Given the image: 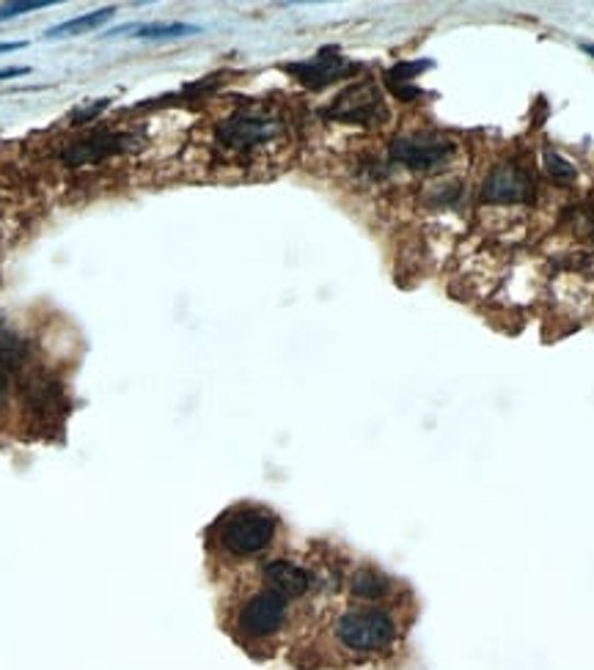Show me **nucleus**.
I'll return each mask as SVG.
<instances>
[{"mask_svg":"<svg viewBox=\"0 0 594 670\" xmlns=\"http://www.w3.org/2000/svg\"><path fill=\"white\" fill-rule=\"evenodd\" d=\"M336 640L350 654H380L394 646L399 626L394 615L383 608H352L341 613L334 624Z\"/></svg>","mask_w":594,"mask_h":670,"instance_id":"f257e3e1","label":"nucleus"},{"mask_svg":"<svg viewBox=\"0 0 594 670\" xmlns=\"http://www.w3.org/2000/svg\"><path fill=\"white\" fill-rule=\"evenodd\" d=\"M276 530L278 522L270 512L256 506H240L218 522V544L234 557H251L272 544Z\"/></svg>","mask_w":594,"mask_h":670,"instance_id":"f03ea898","label":"nucleus"},{"mask_svg":"<svg viewBox=\"0 0 594 670\" xmlns=\"http://www.w3.org/2000/svg\"><path fill=\"white\" fill-rule=\"evenodd\" d=\"M287 615L289 599L272 591V588H261L254 597L245 599V604L240 608L237 630L248 640H267V637H276L283 630Z\"/></svg>","mask_w":594,"mask_h":670,"instance_id":"7ed1b4c3","label":"nucleus"},{"mask_svg":"<svg viewBox=\"0 0 594 670\" xmlns=\"http://www.w3.org/2000/svg\"><path fill=\"white\" fill-rule=\"evenodd\" d=\"M328 116L341 121H352V125H380L388 119V107H385L383 96L374 89V83L363 80V83L347 89L339 99L330 105Z\"/></svg>","mask_w":594,"mask_h":670,"instance_id":"20e7f679","label":"nucleus"},{"mask_svg":"<svg viewBox=\"0 0 594 670\" xmlns=\"http://www.w3.org/2000/svg\"><path fill=\"white\" fill-rule=\"evenodd\" d=\"M281 132V125L265 114H237L232 119L221 121L218 127V141L232 152H248L272 141Z\"/></svg>","mask_w":594,"mask_h":670,"instance_id":"39448f33","label":"nucleus"},{"mask_svg":"<svg viewBox=\"0 0 594 670\" xmlns=\"http://www.w3.org/2000/svg\"><path fill=\"white\" fill-rule=\"evenodd\" d=\"M452 152V141H446V138L441 136H430V132H424V136L396 138V141L391 143V157H394L396 163H403L416 171H427L432 168V165L443 163Z\"/></svg>","mask_w":594,"mask_h":670,"instance_id":"423d86ee","label":"nucleus"},{"mask_svg":"<svg viewBox=\"0 0 594 670\" xmlns=\"http://www.w3.org/2000/svg\"><path fill=\"white\" fill-rule=\"evenodd\" d=\"M481 196L490 203H526L534 198V179L517 165H499L487 176Z\"/></svg>","mask_w":594,"mask_h":670,"instance_id":"0eeeda50","label":"nucleus"},{"mask_svg":"<svg viewBox=\"0 0 594 670\" xmlns=\"http://www.w3.org/2000/svg\"><path fill=\"white\" fill-rule=\"evenodd\" d=\"M261 577H265L267 588H272V591H278L287 599L306 597V593L312 591V583H314L312 572H308L306 566L289 561V557H276V561H270V564H265Z\"/></svg>","mask_w":594,"mask_h":670,"instance_id":"6e6552de","label":"nucleus"},{"mask_svg":"<svg viewBox=\"0 0 594 670\" xmlns=\"http://www.w3.org/2000/svg\"><path fill=\"white\" fill-rule=\"evenodd\" d=\"M289 72L298 74V80H303V83L312 85V89H323V85H328V83H334V80L350 74L352 67L345 61V58L336 56V52L323 50L317 58H314V61L289 67Z\"/></svg>","mask_w":594,"mask_h":670,"instance_id":"1a4fd4ad","label":"nucleus"},{"mask_svg":"<svg viewBox=\"0 0 594 670\" xmlns=\"http://www.w3.org/2000/svg\"><path fill=\"white\" fill-rule=\"evenodd\" d=\"M114 14H116L114 7L96 9V12L83 14V17H74V20H67V23L56 25V28L47 31L45 39H61V36L85 34V31H94V28H100V25H103V23H108V20L114 17Z\"/></svg>","mask_w":594,"mask_h":670,"instance_id":"9d476101","label":"nucleus"},{"mask_svg":"<svg viewBox=\"0 0 594 670\" xmlns=\"http://www.w3.org/2000/svg\"><path fill=\"white\" fill-rule=\"evenodd\" d=\"M388 588H391V583L374 569H358L356 575L350 577V591L356 593L358 599H369V602L385 597V593H388Z\"/></svg>","mask_w":594,"mask_h":670,"instance_id":"9b49d317","label":"nucleus"},{"mask_svg":"<svg viewBox=\"0 0 594 670\" xmlns=\"http://www.w3.org/2000/svg\"><path fill=\"white\" fill-rule=\"evenodd\" d=\"M196 25L185 23H171V25H141L136 28V39H179V36L196 34Z\"/></svg>","mask_w":594,"mask_h":670,"instance_id":"f8f14e48","label":"nucleus"},{"mask_svg":"<svg viewBox=\"0 0 594 670\" xmlns=\"http://www.w3.org/2000/svg\"><path fill=\"white\" fill-rule=\"evenodd\" d=\"M53 7V0H20V3H7V7H0V23H7V20L14 17H23V14L36 12V9H47Z\"/></svg>","mask_w":594,"mask_h":670,"instance_id":"ddd939ff","label":"nucleus"},{"mask_svg":"<svg viewBox=\"0 0 594 670\" xmlns=\"http://www.w3.org/2000/svg\"><path fill=\"white\" fill-rule=\"evenodd\" d=\"M545 163H548V174L554 176L556 181H572V179H575V168H572L567 160H561L559 154L548 152V154H545Z\"/></svg>","mask_w":594,"mask_h":670,"instance_id":"4468645a","label":"nucleus"},{"mask_svg":"<svg viewBox=\"0 0 594 670\" xmlns=\"http://www.w3.org/2000/svg\"><path fill=\"white\" fill-rule=\"evenodd\" d=\"M9 379H12V372L0 363V410H3L9 401Z\"/></svg>","mask_w":594,"mask_h":670,"instance_id":"2eb2a0df","label":"nucleus"},{"mask_svg":"<svg viewBox=\"0 0 594 670\" xmlns=\"http://www.w3.org/2000/svg\"><path fill=\"white\" fill-rule=\"evenodd\" d=\"M103 107H108V99H100V102H96L94 107H89V110H80V114L74 116V121H78V125H80V121H85V119H91V116H96V114H100V110H103Z\"/></svg>","mask_w":594,"mask_h":670,"instance_id":"dca6fc26","label":"nucleus"},{"mask_svg":"<svg viewBox=\"0 0 594 670\" xmlns=\"http://www.w3.org/2000/svg\"><path fill=\"white\" fill-rule=\"evenodd\" d=\"M31 69L28 67H12V69H0V80H7V78H20V74H28Z\"/></svg>","mask_w":594,"mask_h":670,"instance_id":"f3484780","label":"nucleus"},{"mask_svg":"<svg viewBox=\"0 0 594 670\" xmlns=\"http://www.w3.org/2000/svg\"><path fill=\"white\" fill-rule=\"evenodd\" d=\"M28 47V42H0V52H12Z\"/></svg>","mask_w":594,"mask_h":670,"instance_id":"a211bd4d","label":"nucleus"},{"mask_svg":"<svg viewBox=\"0 0 594 670\" xmlns=\"http://www.w3.org/2000/svg\"><path fill=\"white\" fill-rule=\"evenodd\" d=\"M583 50H586V52H592V56H594V47H592V45H586V47H583Z\"/></svg>","mask_w":594,"mask_h":670,"instance_id":"6ab92c4d","label":"nucleus"}]
</instances>
